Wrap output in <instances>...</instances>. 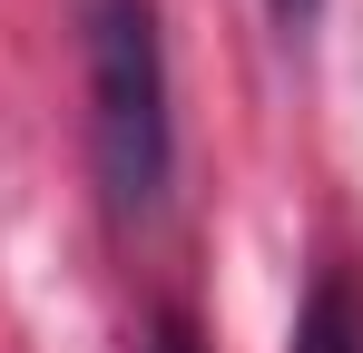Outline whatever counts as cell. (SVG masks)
Instances as JSON below:
<instances>
[{
	"instance_id": "3957f363",
	"label": "cell",
	"mask_w": 363,
	"mask_h": 353,
	"mask_svg": "<svg viewBox=\"0 0 363 353\" xmlns=\"http://www.w3.org/2000/svg\"><path fill=\"white\" fill-rule=\"evenodd\" d=\"M147 353H206V344H196V324H186V314H157V344H147Z\"/></svg>"
},
{
	"instance_id": "7a4b0ae2",
	"label": "cell",
	"mask_w": 363,
	"mask_h": 353,
	"mask_svg": "<svg viewBox=\"0 0 363 353\" xmlns=\"http://www.w3.org/2000/svg\"><path fill=\"white\" fill-rule=\"evenodd\" d=\"M295 353H363V285L344 265L314 275V294H304V314H295Z\"/></svg>"
},
{
	"instance_id": "6da1fadb",
	"label": "cell",
	"mask_w": 363,
	"mask_h": 353,
	"mask_svg": "<svg viewBox=\"0 0 363 353\" xmlns=\"http://www.w3.org/2000/svg\"><path fill=\"white\" fill-rule=\"evenodd\" d=\"M79 30H89V147H99L108 216L147 226L167 206V167H177L157 0H79Z\"/></svg>"
},
{
	"instance_id": "277c9868",
	"label": "cell",
	"mask_w": 363,
	"mask_h": 353,
	"mask_svg": "<svg viewBox=\"0 0 363 353\" xmlns=\"http://www.w3.org/2000/svg\"><path fill=\"white\" fill-rule=\"evenodd\" d=\"M314 20H324V0H275V30H285V40H304Z\"/></svg>"
}]
</instances>
